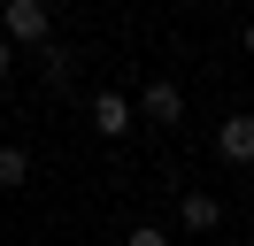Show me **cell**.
<instances>
[{"mask_svg":"<svg viewBox=\"0 0 254 246\" xmlns=\"http://www.w3.org/2000/svg\"><path fill=\"white\" fill-rule=\"evenodd\" d=\"M0 31L16 46H39V39H54V8L47 0H0Z\"/></svg>","mask_w":254,"mask_h":246,"instance_id":"6da1fadb","label":"cell"},{"mask_svg":"<svg viewBox=\"0 0 254 246\" xmlns=\"http://www.w3.org/2000/svg\"><path fill=\"white\" fill-rule=\"evenodd\" d=\"M85 116H93V131H100V138H124L131 123H139V100H131V92H116V85H100L93 100H85Z\"/></svg>","mask_w":254,"mask_h":246,"instance_id":"7a4b0ae2","label":"cell"},{"mask_svg":"<svg viewBox=\"0 0 254 246\" xmlns=\"http://www.w3.org/2000/svg\"><path fill=\"white\" fill-rule=\"evenodd\" d=\"M139 116H146V123H162V131H177V123H185V85H170V77H146Z\"/></svg>","mask_w":254,"mask_h":246,"instance_id":"3957f363","label":"cell"},{"mask_svg":"<svg viewBox=\"0 0 254 246\" xmlns=\"http://www.w3.org/2000/svg\"><path fill=\"white\" fill-rule=\"evenodd\" d=\"M177 231H192V239L223 231V200L216 192H177Z\"/></svg>","mask_w":254,"mask_h":246,"instance_id":"277c9868","label":"cell"},{"mask_svg":"<svg viewBox=\"0 0 254 246\" xmlns=\"http://www.w3.org/2000/svg\"><path fill=\"white\" fill-rule=\"evenodd\" d=\"M216 154L231 169H254V116H223L216 123Z\"/></svg>","mask_w":254,"mask_h":246,"instance_id":"5b68a950","label":"cell"},{"mask_svg":"<svg viewBox=\"0 0 254 246\" xmlns=\"http://www.w3.org/2000/svg\"><path fill=\"white\" fill-rule=\"evenodd\" d=\"M39 77H47V92L62 100V92L77 85V54H69V46H54V39H39Z\"/></svg>","mask_w":254,"mask_h":246,"instance_id":"8992f818","label":"cell"},{"mask_svg":"<svg viewBox=\"0 0 254 246\" xmlns=\"http://www.w3.org/2000/svg\"><path fill=\"white\" fill-rule=\"evenodd\" d=\"M23 177H31V154H23V146H0V192H16Z\"/></svg>","mask_w":254,"mask_h":246,"instance_id":"52a82bcc","label":"cell"},{"mask_svg":"<svg viewBox=\"0 0 254 246\" xmlns=\"http://www.w3.org/2000/svg\"><path fill=\"white\" fill-rule=\"evenodd\" d=\"M124 239H131V246H170V231H162V223H131Z\"/></svg>","mask_w":254,"mask_h":246,"instance_id":"ba28073f","label":"cell"},{"mask_svg":"<svg viewBox=\"0 0 254 246\" xmlns=\"http://www.w3.org/2000/svg\"><path fill=\"white\" fill-rule=\"evenodd\" d=\"M16 69V39H8V31H0V77Z\"/></svg>","mask_w":254,"mask_h":246,"instance_id":"9c48e42d","label":"cell"},{"mask_svg":"<svg viewBox=\"0 0 254 246\" xmlns=\"http://www.w3.org/2000/svg\"><path fill=\"white\" fill-rule=\"evenodd\" d=\"M239 54H247V62H254V23H247V31H239Z\"/></svg>","mask_w":254,"mask_h":246,"instance_id":"30bf717a","label":"cell"},{"mask_svg":"<svg viewBox=\"0 0 254 246\" xmlns=\"http://www.w3.org/2000/svg\"><path fill=\"white\" fill-rule=\"evenodd\" d=\"M177 8H200V0H177Z\"/></svg>","mask_w":254,"mask_h":246,"instance_id":"8fae6325","label":"cell"}]
</instances>
